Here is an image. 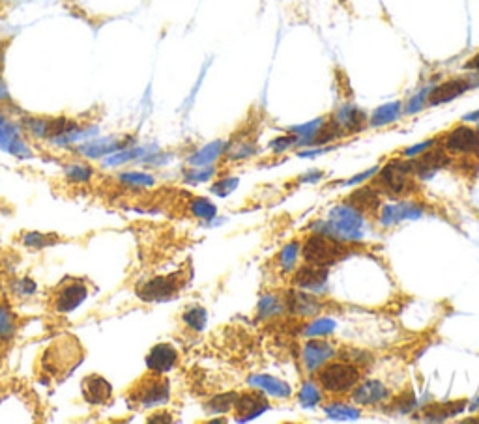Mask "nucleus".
Instances as JSON below:
<instances>
[{
	"mask_svg": "<svg viewBox=\"0 0 479 424\" xmlns=\"http://www.w3.org/2000/svg\"><path fill=\"white\" fill-rule=\"evenodd\" d=\"M238 178H233V176H228V178H221L217 179L215 183L212 186V189L210 191L213 192V194H217V197H226V194H231V192L238 187Z\"/></svg>",
	"mask_w": 479,
	"mask_h": 424,
	"instance_id": "obj_37",
	"label": "nucleus"
},
{
	"mask_svg": "<svg viewBox=\"0 0 479 424\" xmlns=\"http://www.w3.org/2000/svg\"><path fill=\"white\" fill-rule=\"evenodd\" d=\"M478 405H479V398H478V402H473V404L470 405V410H478Z\"/></svg>",
	"mask_w": 479,
	"mask_h": 424,
	"instance_id": "obj_49",
	"label": "nucleus"
},
{
	"mask_svg": "<svg viewBox=\"0 0 479 424\" xmlns=\"http://www.w3.org/2000/svg\"><path fill=\"white\" fill-rule=\"evenodd\" d=\"M346 204L352 205L354 210H358L363 215H374L382 208V197H380V191L374 186H363L348 194Z\"/></svg>",
	"mask_w": 479,
	"mask_h": 424,
	"instance_id": "obj_20",
	"label": "nucleus"
},
{
	"mask_svg": "<svg viewBox=\"0 0 479 424\" xmlns=\"http://www.w3.org/2000/svg\"><path fill=\"white\" fill-rule=\"evenodd\" d=\"M199 168H200L199 172L186 174L187 181H204V179H208L213 174L212 168H204V166H199Z\"/></svg>",
	"mask_w": 479,
	"mask_h": 424,
	"instance_id": "obj_45",
	"label": "nucleus"
},
{
	"mask_svg": "<svg viewBox=\"0 0 479 424\" xmlns=\"http://www.w3.org/2000/svg\"><path fill=\"white\" fill-rule=\"evenodd\" d=\"M299 251H301V247H299L296 241H292V243H286V245L281 249V252H279L281 271L292 273L294 269H296Z\"/></svg>",
	"mask_w": 479,
	"mask_h": 424,
	"instance_id": "obj_30",
	"label": "nucleus"
},
{
	"mask_svg": "<svg viewBox=\"0 0 479 424\" xmlns=\"http://www.w3.org/2000/svg\"><path fill=\"white\" fill-rule=\"evenodd\" d=\"M466 408V400H455V402H446V404H431L423 410V417L427 421H446L449 417H455L462 413Z\"/></svg>",
	"mask_w": 479,
	"mask_h": 424,
	"instance_id": "obj_24",
	"label": "nucleus"
},
{
	"mask_svg": "<svg viewBox=\"0 0 479 424\" xmlns=\"http://www.w3.org/2000/svg\"><path fill=\"white\" fill-rule=\"evenodd\" d=\"M182 318H184V324H186L189 329H193V331H202V329L206 327L208 314L202 306H191V309H187V311L184 312V316H182Z\"/></svg>",
	"mask_w": 479,
	"mask_h": 424,
	"instance_id": "obj_34",
	"label": "nucleus"
},
{
	"mask_svg": "<svg viewBox=\"0 0 479 424\" xmlns=\"http://www.w3.org/2000/svg\"><path fill=\"white\" fill-rule=\"evenodd\" d=\"M182 284H184L182 273H173V275L152 278V280L145 282L137 290V295L142 301H167V299H173L180 292Z\"/></svg>",
	"mask_w": 479,
	"mask_h": 424,
	"instance_id": "obj_8",
	"label": "nucleus"
},
{
	"mask_svg": "<svg viewBox=\"0 0 479 424\" xmlns=\"http://www.w3.org/2000/svg\"><path fill=\"white\" fill-rule=\"evenodd\" d=\"M81 391H83V398L90 405H103L113 397V387L100 374H90L83 379Z\"/></svg>",
	"mask_w": 479,
	"mask_h": 424,
	"instance_id": "obj_19",
	"label": "nucleus"
},
{
	"mask_svg": "<svg viewBox=\"0 0 479 424\" xmlns=\"http://www.w3.org/2000/svg\"><path fill=\"white\" fill-rule=\"evenodd\" d=\"M332 118L337 122V126L341 127L343 135L348 137V135H356V133L363 131L367 127L369 116H367L365 111H361L358 105L345 103V105H341L339 109L335 111V114H333Z\"/></svg>",
	"mask_w": 479,
	"mask_h": 424,
	"instance_id": "obj_16",
	"label": "nucleus"
},
{
	"mask_svg": "<svg viewBox=\"0 0 479 424\" xmlns=\"http://www.w3.org/2000/svg\"><path fill=\"white\" fill-rule=\"evenodd\" d=\"M365 215L354 210L352 205L339 204L333 208L328 219L320 223L319 232L326 234L330 238L339 239L345 243H356L365 236Z\"/></svg>",
	"mask_w": 479,
	"mask_h": 424,
	"instance_id": "obj_1",
	"label": "nucleus"
},
{
	"mask_svg": "<svg viewBox=\"0 0 479 424\" xmlns=\"http://www.w3.org/2000/svg\"><path fill=\"white\" fill-rule=\"evenodd\" d=\"M332 148H322V146H317L315 150H304V152H298L299 157H317V155H322V153L330 152Z\"/></svg>",
	"mask_w": 479,
	"mask_h": 424,
	"instance_id": "obj_46",
	"label": "nucleus"
},
{
	"mask_svg": "<svg viewBox=\"0 0 479 424\" xmlns=\"http://www.w3.org/2000/svg\"><path fill=\"white\" fill-rule=\"evenodd\" d=\"M294 146H298V139L294 137L292 133H288V135H281V137L273 139L272 142L268 144V148H270L273 153H283Z\"/></svg>",
	"mask_w": 479,
	"mask_h": 424,
	"instance_id": "obj_36",
	"label": "nucleus"
},
{
	"mask_svg": "<svg viewBox=\"0 0 479 424\" xmlns=\"http://www.w3.org/2000/svg\"><path fill=\"white\" fill-rule=\"evenodd\" d=\"M14 333V318L8 311L0 306V337H6Z\"/></svg>",
	"mask_w": 479,
	"mask_h": 424,
	"instance_id": "obj_43",
	"label": "nucleus"
},
{
	"mask_svg": "<svg viewBox=\"0 0 479 424\" xmlns=\"http://www.w3.org/2000/svg\"><path fill=\"white\" fill-rule=\"evenodd\" d=\"M478 131H479V127H478Z\"/></svg>",
	"mask_w": 479,
	"mask_h": 424,
	"instance_id": "obj_50",
	"label": "nucleus"
},
{
	"mask_svg": "<svg viewBox=\"0 0 479 424\" xmlns=\"http://www.w3.org/2000/svg\"><path fill=\"white\" fill-rule=\"evenodd\" d=\"M176 361H178V351L173 344L153 346L147 355L148 370L156 374H167L169 370H173Z\"/></svg>",
	"mask_w": 479,
	"mask_h": 424,
	"instance_id": "obj_21",
	"label": "nucleus"
},
{
	"mask_svg": "<svg viewBox=\"0 0 479 424\" xmlns=\"http://www.w3.org/2000/svg\"><path fill=\"white\" fill-rule=\"evenodd\" d=\"M317 379H319L320 389L328 394H333V397L348 394L361 381V368L345 359L328 361L319 370Z\"/></svg>",
	"mask_w": 479,
	"mask_h": 424,
	"instance_id": "obj_3",
	"label": "nucleus"
},
{
	"mask_svg": "<svg viewBox=\"0 0 479 424\" xmlns=\"http://www.w3.org/2000/svg\"><path fill=\"white\" fill-rule=\"evenodd\" d=\"M169 397H171V387H169V381L163 378V374L150 372L135 385L134 391L129 394V402L135 405H142V408H152V405L165 404Z\"/></svg>",
	"mask_w": 479,
	"mask_h": 424,
	"instance_id": "obj_6",
	"label": "nucleus"
},
{
	"mask_svg": "<svg viewBox=\"0 0 479 424\" xmlns=\"http://www.w3.org/2000/svg\"><path fill=\"white\" fill-rule=\"evenodd\" d=\"M466 71H479V51L465 64Z\"/></svg>",
	"mask_w": 479,
	"mask_h": 424,
	"instance_id": "obj_48",
	"label": "nucleus"
},
{
	"mask_svg": "<svg viewBox=\"0 0 479 424\" xmlns=\"http://www.w3.org/2000/svg\"><path fill=\"white\" fill-rule=\"evenodd\" d=\"M412 163V172L416 178H431L436 170L444 168V166L451 165V155L444 150L442 146H433L431 150H427L418 157L410 159Z\"/></svg>",
	"mask_w": 479,
	"mask_h": 424,
	"instance_id": "obj_11",
	"label": "nucleus"
},
{
	"mask_svg": "<svg viewBox=\"0 0 479 424\" xmlns=\"http://www.w3.org/2000/svg\"><path fill=\"white\" fill-rule=\"evenodd\" d=\"M66 176L70 179H75V181H87L92 176V168L87 165H72L67 166Z\"/></svg>",
	"mask_w": 479,
	"mask_h": 424,
	"instance_id": "obj_38",
	"label": "nucleus"
},
{
	"mask_svg": "<svg viewBox=\"0 0 479 424\" xmlns=\"http://www.w3.org/2000/svg\"><path fill=\"white\" fill-rule=\"evenodd\" d=\"M320 400H322V389L319 385H315L313 381H306L299 387L298 402L304 408H315L320 404Z\"/></svg>",
	"mask_w": 479,
	"mask_h": 424,
	"instance_id": "obj_31",
	"label": "nucleus"
},
{
	"mask_svg": "<svg viewBox=\"0 0 479 424\" xmlns=\"http://www.w3.org/2000/svg\"><path fill=\"white\" fill-rule=\"evenodd\" d=\"M440 144L449 155H478L479 153V131L478 127L468 126V124H459L440 139Z\"/></svg>",
	"mask_w": 479,
	"mask_h": 424,
	"instance_id": "obj_7",
	"label": "nucleus"
},
{
	"mask_svg": "<svg viewBox=\"0 0 479 424\" xmlns=\"http://www.w3.org/2000/svg\"><path fill=\"white\" fill-rule=\"evenodd\" d=\"M226 152V144L223 142V140H213V142H210V144H206V146H202L197 153H193L191 157H189V165L193 166H208L212 165V163H215V161L220 159L221 155Z\"/></svg>",
	"mask_w": 479,
	"mask_h": 424,
	"instance_id": "obj_25",
	"label": "nucleus"
},
{
	"mask_svg": "<svg viewBox=\"0 0 479 424\" xmlns=\"http://www.w3.org/2000/svg\"><path fill=\"white\" fill-rule=\"evenodd\" d=\"M268 410H270V400L264 397V391H260V389L238 394L236 404H234V415L240 423L253 421V419L260 417L262 413H266Z\"/></svg>",
	"mask_w": 479,
	"mask_h": 424,
	"instance_id": "obj_12",
	"label": "nucleus"
},
{
	"mask_svg": "<svg viewBox=\"0 0 479 424\" xmlns=\"http://www.w3.org/2000/svg\"><path fill=\"white\" fill-rule=\"evenodd\" d=\"M434 85H436V82H429L427 87L419 88L418 92L414 93L412 98L406 101V105H403V114L412 116V114L421 113V111H423V109L427 107V101H429V93H431V90H433Z\"/></svg>",
	"mask_w": 479,
	"mask_h": 424,
	"instance_id": "obj_26",
	"label": "nucleus"
},
{
	"mask_svg": "<svg viewBox=\"0 0 479 424\" xmlns=\"http://www.w3.org/2000/svg\"><path fill=\"white\" fill-rule=\"evenodd\" d=\"M285 311L298 318H311L322 311V301L307 290H290L285 298Z\"/></svg>",
	"mask_w": 479,
	"mask_h": 424,
	"instance_id": "obj_15",
	"label": "nucleus"
},
{
	"mask_svg": "<svg viewBox=\"0 0 479 424\" xmlns=\"http://www.w3.org/2000/svg\"><path fill=\"white\" fill-rule=\"evenodd\" d=\"M324 413L330 419H337V421H352L359 417L358 408H354L352 404H343V402H330L324 405Z\"/></svg>",
	"mask_w": 479,
	"mask_h": 424,
	"instance_id": "obj_29",
	"label": "nucleus"
},
{
	"mask_svg": "<svg viewBox=\"0 0 479 424\" xmlns=\"http://www.w3.org/2000/svg\"><path fill=\"white\" fill-rule=\"evenodd\" d=\"M301 256L307 264L322 265V267H330V265L337 264L343 258L348 256V247L345 241L333 239L326 234H313L304 241L301 245Z\"/></svg>",
	"mask_w": 479,
	"mask_h": 424,
	"instance_id": "obj_5",
	"label": "nucleus"
},
{
	"mask_svg": "<svg viewBox=\"0 0 479 424\" xmlns=\"http://www.w3.org/2000/svg\"><path fill=\"white\" fill-rule=\"evenodd\" d=\"M350 394H352L354 402L359 405H376L390 400V389L376 379L359 381Z\"/></svg>",
	"mask_w": 479,
	"mask_h": 424,
	"instance_id": "obj_18",
	"label": "nucleus"
},
{
	"mask_svg": "<svg viewBox=\"0 0 479 424\" xmlns=\"http://www.w3.org/2000/svg\"><path fill=\"white\" fill-rule=\"evenodd\" d=\"M148 421H150V423H171L173 417H171V413H163V411H160V413L152 415Z\"/></svg>",
	"mask_w": 479,
	"mask_h": 424,
	"instance_id": "obj_47",
	"label": "nucleus"
},
{
	"mask_svg": "<svg viewBox=\"0 0 479 424\" xmlns=\"http://www.w3.org/2000/svg\"><path fill=\"white\" fill-rule=\"evenodd\" d=\"M83 361V348L74 337L56 338L53 344L43 351L41 365L47 376L54 379H66L75 366Z\"/></svg>",
	"mask_w": 479,
	"mask_h": 424,
	"instance_id": "obj_2",
	"label": "nucleus"
},
{
	"mask_svg": "<svg viewBox=\"0 0 479 424\" xmlns=\"http://www.w3.org/2000/svg\"><path fill=\"white\" fill-rule=\"evenodd\" d=\"M416 176L412 172L410 159H393L386 163L384 168H379L374 187L380 189V194L386 192L390 197L401 199L410 194L416 189Z\"/></svg>",
	"mask_w": 479,
	"mask_h": 424,
	"instance_id": "obj_4",
	"label": "nucleus"
},
{
	"mask_svg": "<svg viewBox=\"0 0 479 424\" xmlns=\"http://www.w3.org/2000/svg\"><path fill=\"white\" fill-rule=\"evenodd\" d=\"M236 398H238V392H223V394L213 397L212 400L208 402L206 408L213 415H217V413H228V411L234 410Z\"/></svg>",
	"mask_w": 479,
	"mask_h": 424,
	"instance_id": "obj_32",
	"label": "nucleus"
},
{
	"mask_svg": "<svg viewBox=\"0 0 479 424\" xmlns=\"http://www.w3.org/2000/svg\"><path fill=\"white\" fill-rule=\"evenodd\" d=\"M328 282V267L322 265L307 264L294 269L292 284L298 286L299 290L307 292H320Z\"/></svg>",
	"mask_w": 479,
	"mask_h": 424,
	"instance_id": "obj_17",
	"label": "nucleus"
},
{
	"mask_svg": "<svg viewBox=\"0 0 479 424\" xmlns=\"http://www.w3.org/2000/svg\"><path fill=\"white\" fill-rule=\"evenodd\" d=\"M122 181H126L129 186L150 187L153 183V178H150L148 174H122Z\"/></svg>",
	"mask_w": 479,
	"mask_h": 424,
	"instance_id": "obj_41",
	"label": "nucleus"
},
{
	"mask_svg": "<svg viewBox=\"0 0 479 424\" xmlns=\"http://www.w3.org/2000/svg\"><path fill=\"white\" fill-rule=\"evenodd\" d=\"M436 142H438V139H429V140H423V142H419V144H414V146L406 148L405 157L414 159V157H418V155H421V153L427 152V150H431Z\"/></svg>",
	"mask_w": 479,
	"mask_h": 424,
	"instance_id": "obj_40",
	"label": "nucleus"
},
{
	"mask_svg": "<svg viewBox=\"0 0 479 424\" xmlns=\"http://www.w3.org/2000/svg\"><path fill=\"white\" fill-rule=\"evenodd\" d=\"M247 381H249V385H251V387L268 392L270 397L283 398V400H285V398H288L290 394H292L290 385L285 383V381L279 378L268 376V374H255V376H251V378L247 379Z\"/></svg>",
	"mask_w": 479,
	"mask_h": 424,
	"instance_id": "obj_23",
	"label": "nucleus"
},
{
	"mask_svg": "<svg viewBox=\"0 0 479 424\" xmlns=\"http://www.w3.org/2000/svg\"><path fill=\"white\" fill-rule=\"evenodd\" d=\"M226 152H228V157L233 161L247 159V157H251L257 152V146H255L253 140L242 139L236 140V142H231V146H226Z\"/></svg>",
	"mask_w": 479,
	"mask_h": 424,
	"instance_id": "obj_33",
	"label": "nucleus"
},
{
	"mask_svg": "<svg viewBox=\"0 0 479 424\" xmlns=\"http://www.w3.org/2000/svg\"><path fill=\"white\" fill-rule=\"evenodd\" d=\"M379 172V166H373V168H369L367 172H361L358 174V176H354V178L346 179L345 186H358V183H361V181H365V179H369L373 174Z\"/></svg>",
	"mask_w": 479,
	"mask_h": 424,
	"instance_id": "obj_44",
	"label": "nucleus"
},
{
	"mask_svg": "<svg viewBox=\"0 0 479 424\" xmlns=\"http://www.w3.org/2000/svg\"><path fill=\"white\" fill-rule=\"evenodd\" d=\"M333 357H335L333 346L322 337L309 338L304 344V350H301V361H304V366H306V370L309 374L319 372Z\"/></svg>",
	"mask_w": 479,
	"mask_h": 424,
	"instance_id": "obj_10",
	"label": "nucleus"
},
{
	"mask_svg": "<svg viewBox=\"0 0 479 424\" xmlns=\"http://www.w3.org/2000/svg\"><path fill=\"white\" fill-rule=\"evenodd\" d=\"M189 210H191L195 217H199L202 221H212L215 217V213H217V208L210 200L202 199V197L191 200L189 202Z\"/></svg>",
	"mask_w": 479,
	"mask_h": 424,
	"instance_id": "obj_35",
	"label": "nucleus"
},
{
	"mask_svg": "<svg viewBox=\"0 0 479 424\" xmlns=\"http://www.w3.org/2000/svg\"><path fill=\"white\" fill-rule=\"evenodd\" d=\"M88 286L83 280H70L66 284L60 286V290L54 293L53 309L60 314L74 312L77 306L87 299Z\"/></svg>",
	"mask_w": 479,
	"mask_h": 424,
	"instance_id": "obj_13",
	"label": "nucleus"
},
{
	"mask_svg": "<svg viewBox=\"0 0 479 424\" xmlns=\"http://www.w3.org/2000/svg\"><path fill=\"white\" fill-rule=\"evenodd\" d=\"M25 243H27L28 247H34V249H41V247H47V245H53V243H56V239L54 238H49V236H45V234H27L25 236Z\"/></svg>",
	"mask_w": 479,
	"mask_h": 424,
	"instance_id": "obj_39",
	"label": "nucleus"
},
{
	"mask_svg": "<svg viewBox=\"0 0 479 424\" xmlns=\"http://www.w3.org/2000/svg\"><path fill=\"white\" fill-rule=\"evenodd\" d=\"M472 90V82H470V77H451V79L444 80V82H438L434 85L431 93H429V101H427V107H440L446 105V103H451L460 96H465L466 92Z\"/></svg>",
	"mask_w": 479,
	"mask_h": 424,
	"instance_id": "obj_9",
	"label": "nucleus"
},
{
	"mask_svg": "<svg viewBox=\"0 0 479 424\" xmlns=\"http://www.w3.org/2000/svg\"><path fill=\"white\" fill-rule=\"evenodd\" d=\"M379 213L380 225L393 226L405 223V221L419 219L423 215V208H421V204H416V202L399 200V202H393V204H384L380 208Z\"/></svg>",
	"mask_w": 479,
	"mask_h": 424,
	"instance_id": "obj_14",
	"label": "nucleus"
},
{
	"mask_svg": "<svg viewBox=\"0 0 479 424\" xmlns=\"http://www.w3.org/2000/svg\"><path fill=\"white\" fill-rule=\"evenodd\" d=\"M403 101H390V103H384L374 109L373 113L369 114V120H367V126L374 127H386L390 124H395L399 122L401 116H403Z\"/></svg>",
	"mask_w": 479,
	"mask_h": 424,
	"instance_id": "obj_22",
	"label": "nucleus"
},
{
	"mask_svg": "<svg viewBox=\"0 0 479 424\" xmlns=\"http://www.w3.org/2000/svg\"><path fill=\"white\" fill-rule=\"evenodd\" d=\"M393 405H395V410L399 411V413H408V411H412L414 405H416L414 394H412V392H406V394H401L399 398H395V402H393Z\"/></svg>",
	"mask_w": 479,
	"mask_h": 424,
	"instance_id": "obj_42",
	"label": "nucleus"
},
{
	"mask_svg": "<svg viewBox=\"0 0 479 424\" xmlns=\"http://www.w3.org/2000/svg\"><path fill=\"white\" fill-rule=\"evenodd\" d=\"M335 327H337L335 320L317 318V320H313V322H309V324L304 327V335H306L307 338H315V337L326 338V337H330L333 331H335Z\"/></svg>",
	"mask_w": 479,
	"mask_h": 424,
	"instance_id": "obj_27",
	"label": "nucleus"
},
{
	"mask_svg": "<svg viewBox=\"0 0 479 424\" xmlns=\"http://www.w3.org/2000/svg\"><path fill=\"white\" fill-rule=\"evenodd\" d=\"M283 311H285V301H281V299L277 298V295H273V293L262 295V299L259 301L260 318H275V316H279Z\"/></svg>",
	"mask_w": 479,
	"mask_h": 424,
	"instance_id": "obj_28",
	"label": "nucleus"
}]
</instances>
